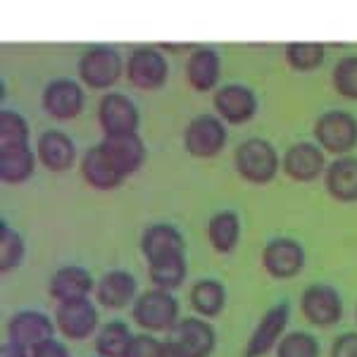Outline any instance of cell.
<instances>
[{"instance_id":"4316f807","label":"cell","mask_w":357,"mask_h":357,"mask_svg":"<svg viewBox=\"0 0 357 357\" xmlns=\"http://www.w3.org/2000/svg\"><path fill=\"white\" fill-rule=\"evenodd\" d=\"M227 286L220 279H200L195 281L188 291V303H191L193 312L203 319H215L227 307Z\"/></svg>"},{"instance_id":"7c38bea8","label":"cell","mask_w":357,"mask_h":357,"mask_svg":"<svg viewBox=\"0 0 357 357\" xmlns=\"http://www.w3.org/2000/svg\"><path fill=\"white\" fill-rule=\"evenodd\" d=\"M84 102H86L84 86L77 79H69V77H57L53 82H48L41 93L43 110L53 119H60V122L77 119L84 110Z\"/></svg>"},{"instance_id":"ab89813d","label":"cell","mask_w":357,"mask_h":357,"mask_svg":"<svg viewBox=\"0 0 357 357\" xmlns=\"http://www.w3.org/2000/svg\"><path fill=\"white\" fill-rule=\"evenodd\" d=\"M160 50H162V53H191V50L195 48L193 43H160L158 45Z\"/></svg>"},{"instance_id":"4fadbf2b","label":"cell","mask_w":357,"mask_h":357,"mask_svg":"<svg viewBox=\"0 0 357 357\" xmlns=\"http://www.w3.org/2000/svg\"><path fill=\"white\" fill-rule=\"evenodd\" d=\"M326 153L314 141H298L281 155L284 174L298 183H312L326 172Z\"/></svg>"},{"instance_id":"4dcf8cb0","label":"cell","mask_w":357,"mask_h":357,"mask_svg":"<svg viewBox=\"0 0 357 357\" xmlns=\"http://www.w3.org/2000/svg\"><path fill=\"white\" fill-rule=\"evenodd\" d=\"M26 243L17 229L10 227L5 220H0V272L8 274L24 262Z\"/></svg>"},{"instance_id":"9c48e42d","label":"cell","mask_w":357,"mask_h":357,"mask_svg":"<svg viewBox=\"0 0 357 357\" xmlns=\"http://www.w3.org/2000/svg\"><path fill=\"white\" fill-rule=\"evenodd\" d=\"M212 107L224 124H248L260 110V100L257 93L245 84H224L212 96Z\"/></svg>"},{"instance_id":"cb8c5ba5","label":"cell","mask_w":357,"mask_h":357,"mask_svg":"<svg viewBox=\"0 0 357 357\" xmlns=\"http://www.w3.org/2000/svg\"><path fill=\"white\" fill-rule=\"evenodd\" d=\"M324 188L343 205L357 203V155L333 158L324 172Z\"/></svg>"},{"instance_id":"e0dca14e","label":"cell","mask_w":357,"mask_h":357,"mask_svg":"<svg viewBox=\"0 0 357 357\" xmlns=\"http://www.w3.org/2000/svg\"><path fill=\"white\" fill-rule=\"evenodd\" d=\"M57 324L41 310H20L8 321V341L20 343L31 350L33 345L55 338Z\"/></svg>"},{"instance_id":"484cf974","label":"cell","mask_w":357,"mask_h":357,"mask_svg":"<svg viewBox=\"0 0 357 357\" xmlns=\"http://www.w3.org/2000/svg\"><path fill=\"white\" fill-rule=\"evenodd\" d=\"M241 234H243V224L236 210H220L207 220V241L212 250L220 255H229L238 248Z\"/></svg>"},{"instance_id":"e575fe53","label":"cell","mask_w":357,"mask_h":357,"mask_svg":"<svg viewBox=\"0 0 357 357\" xmlns=\"http://www.w3.org/2000/svg\"><path fill=\"white\" fill-rule=\"evenodd\" d=\"M160 348H162V341L155 338L153 333H134L124 357H158Z\"/></svg>"},{"instance_id":"8fae6325","label":"cell","mask_w":357,"mask_h":357,"mask_svg":"<svg viewBox=\"0 0 357 357\" xmlns=\"http://www.w3.org/2000/svg\"><path fill=\"white\" fill-rule=\"evenodd\" d=\"M98 124L102 136H119V134H138L141 112L136 102L126 93L107 91L98 102Z\"/></svg>"},{"instance_id":"8d00e7d4","label":"cell","mask_w":357,"mask_h":357,"mask_svg":"<svg viewBox=\"0 0 357 357\" xmlns=\"http://www.w3.org/2000/svg\"><path fill=\"white\" fill-rule=\"evenodd\" d=\"M31 357H72L69 348L57 338H48V341L38 343L31 348Z\"/></svg>"},{"instance_id":"836d02e7","label":"cell","mask_w":357,"mask_h":357,"mask_svg":"<svg viewBox=\"0 0 357 357\" xmlns=\"http://www.w3.org/2000/svg\"><path fill=\"white\" fill-rule=\"evenodd\" d=\"M31 129L22 112L17 110H0V146H20L29 143Z\"/></svg>"},{"instance_id":"ffe728a7","label":"cell","mask_w":357,"mask_h":357,"mask_svg":"<svg viewBox=\"0 0 357 357\" xmlns=\"http://www.w3.org/2000/svg\"><path fill=\"white\" fill-rule=\"evenodd\" d=\"M96 284L98 281L82 264H65L50 276L48 293L55 303L79 301V298H91V293H96Z\"/></svg>"},{"instance_id":"ba28073f","label":"cell","mask_w":357,"mask_h":357,"mask_svg":"<svg viewBox=\"0 0 357 357\" xmlns=\"http://www.w3.org/2000/svg\"><path fill=\"white\" fill-rule=\"evenodd\" d=\"M291 321V305L289 303H276L267 310L260 321L255 324V329L248 336L243 357H267L274 353L281 338L286 336Z\"/></svg>"},{"instance_id":"3957f363","label":"cell","mask_w":357,"mask_h":357,"mask_svg":"<svg viewBox=\"0 0 357 357\" xmlns=\"http://www.w3.org/2000/svg\"><path fill=\"white\" fill-rule=\"evenodd\" d=\"M131 319L146 333H169L181 319L178 301L172 291L153 286V289L138 293L136 301L131 303Z\"/></svg>"},{"instance_id":"9a60e30c","label":"cell","mask_w":357,"mask_h":357,"mask_svg":"<svg viewBox=\"0 0 357 357\" xmlns=\"http://www.w3.org/2000/svg\"><path fill=\"white\" fill-rule=\"evenodd\" d=\"M169 338L188 357H212L217 348V331L203 317H183L169 331Z\"/></svg>"},{"instance_id":"7a4b0ae2","label":"cell","mask_w":357,"mask_h":357,"mask_svg":"<svg viewBox=\"0 0 357 357\" xmlns=\"http://www.w3.org/2000/svg\"><path fill=\"white\" fill-rule=\"evenodd\" d=\"M126 60L114 45L96 43L86 48L77 62L79 82L91 91H107L122 79Z\"/></svg>"},{"instance_id":"5b68a950","label":"cell","mask_w":357,"mask_h":357,"mask_svg":"<svg viewBox=\"0 0 357 357\" xmlns=\"http://www.w3.org/2000/svg\"><path fill=\"white\" fill-rule=\"evenodd\" d=\"M229 143V129L215 112H200L183 129V148L191 158H217Z\"/></svg>"},{"instance_id":"f1b7e54d","label":"cell","mask_w":357,"mask_h":357,"mask_svg":"<svg viewBox=\"0 0 357 357\" xmlns=\"http://www.w3.org/2000/svg\"><path fill=\"white\" fill-rule=\"evenodd\" d=\"M148 276H151L155 289H165L174 293L181 289L188 276V260L186 255H172L160 262L148 264Z\"/></svg>"},{"instance_id":"d590c367","label":"cell","mask_w":357,"mask_h":357,"mask_svg":"<svg viewBox=\"0 0 357 357\" xmlns=\"http://www.w3.org/2000/svg\"><path fill=\"white\" fill-rule=\"evenodd\" d=\"M329 357H357V331H345L333 338Z\"/></svg>"},{"instance_id":"8992f818","label":"cell","mask_w":357,"mask_h":357,"mask_svg":"<svg viewBox=\"0 0 357 357\" xmlns=\"http://www.w3.org/2000/svg\"><path fill=\"white\" fill-rule=\"evenodd\" d=\"M126 79L141 91H160L169 82V62L158 45H136L126 57Z\"/></svg>"},{"instance_id":"f546056e","label":"cell","mask_w":357,"mask_h":357,"mask_svg":"<svg viewBox=\"0 0 357 357\" xmlns=\"http://www.w3.org/2000/svg\"><path fill=\"white\" fill-rule=\"evenodd\" d=\"M131 338H134V333L126 321H107L96 333V353L98 357H124Z\"/></svg>"},{"instance_id":"5bb4252c","label":"cell","mask_w":357,"mask_h":357,"mask_svg":"<svg viewBox=\"0 0 357 357\" xmlns=\"http://www.w3.org/2000/svg\"><path fill=\"white\" fill-rule=\"evenodd\" d=\"M57 331L69 341H86L98 333V307L91 298L57 303L55 307Z\"/></svg>"},{"instance_id":"277c9868","label":"cell","mask_w":357,"mask_h":357,"mask_svg":"<svg viewBox=\"0 0 357 357\" xmlns=\"http://www.w3.org/2000/svg\"><path fill=\"white\" fill-rule=\"evenodd\" d=\"M314 143L336 158L353 155L357 148V117L348 110H326L312 126Z\"/></svg>"},{"instance_id":"f35d334b","label":"cell","mask_w":357,"mask_h":357,"mask_svg":"<svg viewBox=\"0 0 357 357\" xmlns=\"http://www.w3.org/2000/svg\"><path fill=\"white\" fill-rule=\"evenodd\" d=\"M158 357H188L186 353H183L178 345L172 341V338H167V341H162V348H160V355Z\"/></svg>"},{"instance_id":"7402d4cb","label":"cell","mask_w":357,"mask_h":357,"mask_svg":"<svg viewBox=\"0 0 357 357\" xmlns=\"http://www.w3.org/2000/svg\"><path fill=\"white\" fill-rule=\"evenodd\" d=\"M100 146L105 148L107 158L124 176H131L146 165L148 148L141 134H119V136H102Z\"/></svg>"},{"instance_id":"6da1fadb","label":"cell","mask_w":357,"mask_h":357,"mask_svg":"<svg viewBox=\"0 0 357 357\" xmlns=\"http://www.w3.org/2000/svg\"><path fill=\"white\" fill-rule=\"evenodd\" d=\"M234 167L236 174L252 186H267L272 183L281 169L279 151L272 141L260 136H250L241 141L234 151Z\"/></svg>"},{"instance_id":"52a82bcc","label":"cell","mask_w":357,"mask_h":357,"mask_svg":"<svg viewBox=\"0 0 357 357\" xmlns=\"http://www.w3.org/2000/svg\"><path fill=\"white\" fill-rule=\"evenodd\" d=\"M307 255L301 241L291 236H279V238L267 241L262 248V269L276 281L296 279L305 269Z\"/></svg>"},{"instance_id":"74e56055","label":"cell","mask_w":357,"mask_h":357,"mask_svg":"<svg viewBox=\"0 0 357 357\" xmlns=\"http://www.w3.org/2000/svg\"><path fill=\"white\" fill-rule=\"evenodd\" d=\"M0 357H31V350L24 348V345H20V343L5 341L3 350H0Z\"/></svg>"},{"instance_id":"603a6c76","label":"cell","mask_w":357,"mask_h":357,"mask_svg":"<svg viewBox=\"0 0 357 357\" xmlns=\"http://www.w3.org/2000/svg\"><path fill=\"white\" fill-rule=\"evenodd\" d=\"M138 296L136 276L126 269H112L105 272L96 284V301L107 310H122L131 305Z\"/></svg>"},{"instance_id":"1f68e13d","label":"cell","mask_w":357,"mask_h":357,"mask_svg":"<svg viewBox=\"0 0 357 357\" xmlns=\"http://www.w3.org/2000/svg\"><path fill=\"white\" fill-rule=\"evenodd\" d=\"M276 357H319L321 345L307 331H289L276 345Z\"/></svg>"},{"instance_id":"d4e9b609","label":"cell","mask_w":357,"mask_h":357,"mask_svg":"<svg viewBox=\"0 0 357 357\" xmlns=\"http://www.w3.org/2000/svg\"><path fill=\"white\" fill-rule=\"evenodd\" d=\"M38 165L36 148L31 143L20 146H0V178L8 186H22L33 176Z\"/></svg>"},{"instance_id":"d6a6232c","label":"cell","mask_w":357,"mask_h":357,"mask_svg":"<svg viewBox=\"0 0 357 357\" xmlns=\"http://www.w3.org/2000/svg\"><path fill=\"white\" fill-rule=\"evenodd\" d=\"M331 84L338 96L357 100V53L338 57L331 69Z\"/></svg>"},{"instance_id":"30bf717a","label":"cell","mask_w":357,"mask_h":357,"mask_svg":"<svg viewBox=\"0 0 357 357\" xmlns=\"http://www.w3.org/2000/svg\"><path fill=\"white\" fill-rule=\"evenodd\" d=\"M301 312L312 326L329 329L343 319V298L331 284H310L301 296Z\"/></svg>"},{"instance_id":"d6986e66","label":"cell","mask_w":357,"mask_h":357,"mask_svg":"<svg viewBox=\"0 0 357 357\" xmlns=\"http://www.w3.org/2000/svg\"><path fill=\"white\" fill-rule=\"evenodd\" d=\"M36 155L48 172L62 174V172L72 169L77 162V143L72 136L60 129H45L36 138Z\"/></svg>"},{"instance_id":"ac0fdd59","label":"cell","mask_w":357,"mask_h":357,"mask_svg":"<svg viewBox=\"0 0 357 357\" xmlns=\"http://www.w3.org/2000/svg\"><path fill=\"white\" fill-rule=\"evenodd\" d=\"M141 255L148 264L160 262L172 255H186V236H183L174 224L158 222L151 224L141 234Z\"/></svg>"},{"instance_id":"60d3db41","label":"cell","mask_w":357,"mask_h":357,"mask_svg":"<svg viewBox=\"0 0 357 357\" xmlns=\"http://www.w3.org/2000/svg\"><path fill=\"white\" fill-rule=\"evenodd\" d=\"M355 319H357V310H355Z\"/></svg>"},{"instance_id":"2e32d148","label":"cell","mask_w":357,"mask_h":357,"mask_svg":"<svg viewBox=\"0 0 357 357\" xmlns=\"http://www.w3.org/2000/svg\"><path fill=\"white\" fill-rule=\"evenodd\" d=\"M222 55L212 45H195L186 60V84L195 93H210L220 89Z\"/></svg>"},{"instance_id":"44dd1931","label":"cell","mask_w":357,"mask_h":357,"mask_svg":"<svg viewBox=\"0 0 357 357\" xmlns=\"http://www.w3.org/2000/svg\"><path fill=\"white\" fill-rule=\"evenodd\" d=\"M84 181L89 183L93 191H114L124 183V174L114 167V162L107 158L105 148L98 143L91 146L89 151L82 155V162H79Z\"/></svg>"},{"instance_id":"83f0119b","label":"cell","mask_w":357,"mask_h":357,"mask_svg":"<svg viewBox=\"0 0 357 357\" xmlns=\"http://www.w3.org/2000/svg\"><path fill=\"white\" fill-rule=\"evenodd\" d=\"M284 60L293 72H314L324 65L326 45L319 41H289L284 45Z\"/></svg>"}]
</instances>
